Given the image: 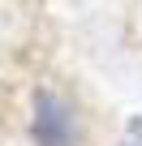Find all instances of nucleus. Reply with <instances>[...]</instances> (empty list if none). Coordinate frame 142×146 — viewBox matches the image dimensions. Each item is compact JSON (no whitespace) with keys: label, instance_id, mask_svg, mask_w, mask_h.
I'll return each mask as SVG.
<instances>
[{"label":"nucleus","instance_id":"1","mask_svg":"<svg viewBox=\"0 0 142 146\" xmlns=\"http://www.w3.org/2000/svg\"><path fill=\"white\" fill-rule=\"evenodd\" d=\"M30 133H35V146H78V137H73V116H69L65 99L52 95V90H39V95H35Z\"/></svg>","mask_w":142,"mask_h":146}]
</instances>
